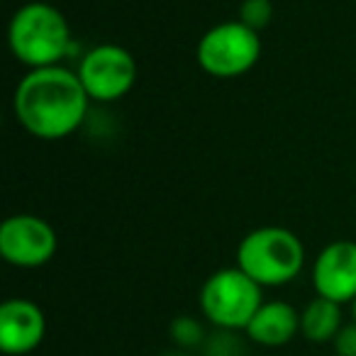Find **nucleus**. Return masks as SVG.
<instances>
[{"label":"nucleus","mask_w":356,"mask_h":356,"mask_svg":"<svg viewBox=\"0 0 356 356\" xmlns=\"http://www.w3.org/2000/svg\"><path fill=\"white\" fill-rule=\"evenodd\" d=\"M312 286L317 296L332 302H351L356 298V242L339 239L317 254L312 264Z\"/></svg>","instance_id":"nucleus-8"},{"label":"nucleus","mask_w":356,"mask_h":356,"mask_svg":"<svg viewBox=\"0 0 356 356\" xmlns=\"http://www.w3.org/2000/svg\"><path fill=\"white\" fill-rule=\"evenodd\" d=\"M79 79L95 103H115L137 83V61L120 44H98L81 56Z\"/></svg>","instance_id":"nucleus-6"},{"label":"nucleus","mask_w":356,"mask_h":356,"mask_svg":"<svg viewBox=\"0 0 356 356\" xmlns=\"http://www.w3.org/2000/svg\"><path fill=\"white\" fill-rule=\"evenodd\" d=\"M47 317L37 302L10 298L0 305V349L10 356H25L44 341Z\"/></svg>","instance_id":"nucleus-9"},{"label":"nucleus","mask_w":356,"mask_h":356,"mask_svg":"<svg viewBox=\"0 0 356 356\" xmlns=\"http://www.w3.org/2000/svg\"><path fill=\"white\" fill-rule=\"evenodd\" d=\"M332 344H334L337 356H356V322L341 327Z\"/></svg>","instance_id":"nucleus-14"},{"label":"nucleus","mask_w":356,"mask_h":356,"mask_svg":"<svg viewBox=\"0 0 356 356\" xmlns=\"http://www.w3.org/2000/svg\"><path fill=\"white\" fill-rule=\"evenodd\" d=\"M171 339L178 346H195L203 341V325L195 317L181 315L171 322Z\"/></svg>","instance_id":"nucleus-13"},{"label":"nucleus","mask_w":356,"mask_h":356,"mask_svg":"<svg viewBox=\"0 0 356 356\" xmlns=\"http://www.w3.org/2000/svg\"><path fill=\"white\" fill-rule=\"evenodd\" d=\"M59 249V237L47 220L17 213L0 225V257L17 268H40Z\"/></svg>","instance_id":"nucleus-7"},{"label":"nucleus","mask_w":356,"mask_h":356,"mask_svg":"<svg viewBox=\"0 0 356 356\" xmlns=\"http://www.w3.org/2000/svg\"><path fill=\"white\" fill-rule=\"evenodd\" d=\"M168 356H191V354H184V351H173V354H168Z\"/></svg>","instance_id":"nucleus-16"},{"label":"nucleus","mask_w":356,"mask_h":356,"mask_svg":"<svg viewBox=\"0 0 356 356\" xmlns=\"http://www.w3.org/2000/svg\"><path fill=\"white\" fill-rule=\"evenodd\" d=\"M88 93L79 74L66 66L30 69L13 95L15 118L32 137L56 142L83 124L88 113Z\"/></svg>","instance_id":"nucleus-1"},{"label":"nucleus","mask_w":356,"mask_h":356,"mask_svg":"<svg viewBox=\"0 0 356 356\" xmlns=\"http://www.w3.org/2000/svg\"><path fill=\"white\" fill-rule=\"evenodd\" d=\"M351 320L356 322V298H354V300H351Z\"/></svg>","instance_id":"nucleus-15"},{"label":"nucleus","mask_w":356,"mask_h":356,"mask_svg":"<svg viewBox=\"0 0 356 356\" xmlns=\"http://www.w3.org/2000/svg\"><path fill=\"white\" fill-rule=\"evenodd\" d=\"M261 302V286L239 266L220 268L200 288V310L205 320L227 332L247 330Z\"/></svg>","instance_id":"nucleus-4"},{"label":"nucleus","mask_w":356,"mask_h":356,"mask_svg":"<svg viewBox=\"0 0 356 356\" xmlns=\"http://www.w3.org/2000/svg\"><path fill=\"white\" fill-rule=\"evenodd\" d=\"M237 266L261 288L286 286L305 266V247L293 229L266 225L242 237Z\"/></svg>","instance_id":"nucleus-3"},{"label":"nucleus","mask_w":356,"mask_h":356,"mask_svg":"<svg viewBox=\"0 0 356 356\" xmlns=\"http://www.w3.org/2000/svg\"><path fill=\"white\" fill-rule=\"evenodd\" d=\"M8 47L27 69L59 66L74 47L66 15L51 3H25L8 25Z\"/></svg>","instance_id":"nucleus-2"},{"label":"nucleus","mask_w":356,"mask_h":356,"mask_svg":"<svg viewBox=\"0 0 356 356\" xmlns=\"http://www.w3.org/2000/svg\"><path fill=\"white\" fill-rule=\"evenodd\" d=\"M198 66L215 79H237L252 71L261 59L259 32L239 20L210 27L195 47Z\"/></svg>","instance_id":"nucleus-5"},{"label":"nucleus","mask_w":356,"mask_h":356,"mask_svg":"<svg viewBox=\"0 0 356 356\" xmlns=\"http://www.w3.org/2000/svg\"><path fill=\"white\" fill-rule=\"evenodd\" d=\"M341 305L327 298L317 296L300 312V334L312 344H327L334 341L337 332L341 330Z\"/></svg>","instance_id":"nucleus-11"},{"label":"nucleus","mask_w":356,"mask_h":356,"mask_svg":"<svg viewBox=\"0 0 356 356\" xmlns=\"http://www.w3.org/2000/svg\"><path fill=\"white\" fill-rule=\"evenodd\" d=\"M244 332L259 346H283L300 332V312L286 300H264Z\"/></svg>","instance_id":"nucleus-10"},{"label":"nucleus","mask_w":356,"mask_h":356,"mask_svg":"<svg viewBox=\"0 0 356 356\" xmlns=\"http://www.w3.org/2000/svg\"><path fill=\"white\" fill-rule=\"evenodd\" d=\"M273 20V3L271 0H242L239 6V22H244L252 30H264Z\"/></svg>","instance_id":"nucleus-12"}]
</instances>
